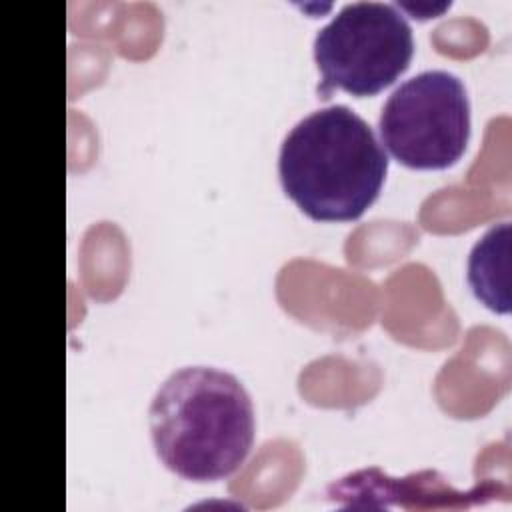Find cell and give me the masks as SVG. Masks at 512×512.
I'll return each mask as SVG.
<instances>
[{
  "label": "cell",
  "mask_w": 512,
  "mask_h": 512,
  "mask_svg": "<svg viewBox=\"0 0 512 512\" xmlns=\"http://www.w3.org/2000/svg\"><path fill=\"white\" fill-rule=\"evenodd\" d=\"M162 464L192 482L232 476L254 444V406L244 384L212 366L174 370L148 408Z\"/></svg>",
  "instance_id": "1"
},
{
  "label": "cell",
  "mask_w": 512,
  "mask_h": 512,
  "mask_svg": "<svg viewBox=\"0 0 512 512\" xmlns=\"http://www.w3.org/2000/svg\"><path fill=\"white\" fill-rule=\"evenodd\" d=\"M386 172L388 156L374 130L344 104L298 120L278 156L286 196L318 222L360 218L378 198Z\"/></svg>",
  "instance_id": "2"
},
{
  "label": "cell",
  "mask_w": 512,
  "mask_h": 512,
  "mask_svg": "<svg viewBox=\"0 0 512 512\" xmlns=\"http://www.w3.org/2000/svg\"><path fill=\"white\" fill-rule=\"evenodd\" d=\"M414 54L406 16L384 2L344 4L314 38L322 94L374 96L406 72Z\"/></svg>",
  "instance_id": "3"
},
{
  "label": "cell",
  "mask_w": 512,
  "mask_h": 512,
  "mask_svg": "<svg viewBox=\"0 0 512 512\" xmlns=\"http://www.w3.org/2000/svg\"><path fill=\"white\" fill-rule=\"evenodd\" d=\"M382 144L404 166L444 170L456 164L470 140V100L448 70H424L388 96L380 110Z\"/></svg>",
  "instance_id": "4"
},
{
  "label": "cell",
  "mask_w": 512,
  "mask_h": 512,
  "mask_svg": "<svg viewBox=\"0 0 512 512\" xmlns=\"http://www.w3.org/2000/svg\"><path fill=\"white\" fill-rule=\"evenodd\" d=\"M468 284L486 308L510 312V222L494 224L472 246Z\"/></svg>",
  "instance_id": "5"
}]
</instances>
